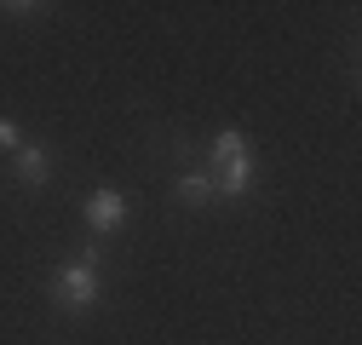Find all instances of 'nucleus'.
I'll list each match as a JSON object with an SVG mask.
<instances>
[{"mask_svg": "<svg viewBox=\"0 0 362 345\" xmlns=\"http://www.w3.org/2000/svg\"><path fill=\"white\" fill-rule=\"evenodd\" d=\"M98 293H104V288H98V242H93L81 259H69V265L52 276V299H58L64 311H93Z\"/></svg>", "mask_w": 362, "mask_h": 345, "instance_id": "2", "label": "nucleus"}, {"mask_svg": "<svg viewBox=\"0 0 362 345\" xmlns=\"http://www.w3.org/2000/svg\"><path fill=\"white\" fill-rule=\"evenodd\" d=\"M178 201H190V207L218 201V190H213V172H185V179H178Z\"/></svg>", "mask_w": 362, "mask_h": 345, "instance_id": "5", "label": "nucleus"}, {"mask_svg": "<svg viewBox=\"0 0 362 345\" xmlns=\"http://www.w3.org/2000/svg\"><path fill=\"white\" fill-rule=\"evenodd\" d=\"M18 144H23V133H18L6 115H0V150H18Z\"/></svg>", "mask_w": 362, "mask_h": 345, "instance_id": "6", "label": "nucleus"}, {"mask_svg": "<svg viewBox=\"0 0 362 345\" xmlns=\"http://www.w3.org/2000/svg\"><path fill=\"white\" fill-rule=\"evenodd\" d=\"M121 219H127V196H121V190H98V196H86V225H93V236L121 230Z\"/></svg>", "mask_w": 362, "mask_h": 345, "instance_id": "3", "label": "nucleus"}, {"mask_svg": "<svg viewBox=\"0 0 362 345\" xmlns=\"http://www.w3.org/2000/svg\"><path fill=\"white\" fill-rule=\"evenodd\" d=\"M207 172H213V190L218 196H247V185H253V150H247V139L236 133V127H224V133L213 139V150H207Z\"/></svg>", "mask_w": 362, "mask_h": 345, "instance_id": "1", "label": "nucleus"}, {"mask_svg": "<svg viewBox=\"0 0 362 345\" xmlns=\"http://www.w3.org/2000/svg\"><path fill=\"white\" fill-rule=\"evenodd\" d=\"M12 167H18V179L35 190V185L52 179V150H47V144H18V150H12Z\"/></svg>", "mask_w": 362, "mask_h": 345, "instance_id": "4", "label": "nucleus"}, {"mask_svg": "<svg viewBox=\"0 0 362 345\" xmlns=\"http://www.w3.org/2000/svg\"><path fill=\"white\" fill-rule=\"evenodd\" d=\"M0 12H6V18H35L40 6H29V0H12V6H0Z\"/></svg>", "mask_w": 362, "mask_h": 345, "instance_id": "7", "label": "nucleus"}]
</instances>
